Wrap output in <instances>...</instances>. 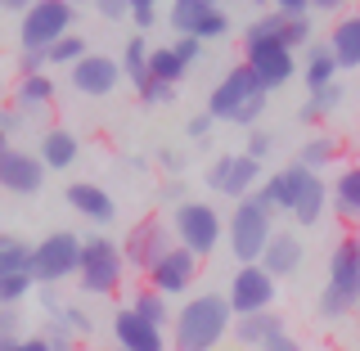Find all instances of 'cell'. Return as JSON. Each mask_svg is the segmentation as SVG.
<instances>
[{"label": "cell", "mask_w": 360, "mask_h": 351, "mask_svg": "<svg viewBox=\"0 0 360 351\" xmlns=\"http://www.w3.org/2000/svg\"><path fill=\"white\" fill-rule=\"evenodd\" d=\"M225 333H234V311L225 293H194L172 315V347L176 351H217Z\"/></svg>", "instance_id": "6da1fadb"}, {"label": "cell", "mask_w": 360, "mask_h": 351, "mask_svg": "<svg viewBox=\"0 0 360 351\" xmlns=\"http://www.w3.org/2000/svg\"><path fill=\"white\" fill-rule=\"evenodd\" d=\"M270 104V90L252 77V68L239 63V68H230V72L221 77L217 86H212V95H207V117L212 122H234V127H257L262 122V113Z\"/></svg>", "instance_id": "7a4b0ae2"}, {"label": "cell", "mask_w": 360, "mask_h": 351, "mask_svg": "<svg viewBox=\"0 0 360 351\" xmlns=\"http://www.w3.org/2000/svg\"><path fill=\"white\" fill-rule=\"evenodd\" d=\"M270 239H275V212H270V203H262V194H248L234 203L230 217H225V248L234 253V262L262 266Z\"/></svg>", "instance_id": "3957f363"}, {"label": "cell", "mask_w": 360, "mask_h": 351, "mask_svg": "<svg viewBox=\"0 0 360 351\" xmlns=\"http://www.w3.org/2000/svg\"><path fill=\"white\" fill-rule=\"evenodd\" d=\"M352 311H360V234L338 239L329 257V275H324V288H320L324 320H342Z\"/></svg>", "instance_id": "277c9868"}, {"label": "cell", "mask_w": 360, "mask_h": 351, "mask_svg": "<svg viewBox=\"0 0 360 351\" xmlns=\"http://www.w3.org/2000/svg\"><path fill=\"white\" fill-rule=\"evenodd\" d=\"M172 234H176V243L185 248V253H194L198 262L202 257H212L221 248L225 239V217L212 203H194V198H185L180 208H172Z\"/></svg>", "instance_id": "5b68a950"}, {"label": "cell", "mask_w": 360, "mask_h": 351, "mask_svg": "<svg viewBox=\"0 0 360 351\" xmlns=\"http://www.w3.org/2000/svg\"><path fill=\"white\" fill-rule=\"evenodd\" d=\"M122 279H127V257H122V243L104 239V234L86 239V248H82V270H77V288L90 293V298H112V293L122 288Z\"/></svg>", "instance_id": "8992f818"}, {"label": "cell", "mask_w": 360, "mask_h": 351, "mask_svg": "<svg viewBox=\"0 0 360 351\" xmlns=\"http://www.w3.org/2000/svg\"><path fill=\"white\" fill-rule=\"evenodd\" d=\"M82 248H86V239L72 234V230L45 234V239L32 248V275H37V284L54 288V284H63V279H77V270H82Z\"/></svg>", "instance_id": "52a82bcc"}, {"label": "cell", "mask_w": 360, "mask_h": 351, "mask_svg": "<svg viewBox=\"0 0 360 351\" xmlns=\"http://www.w3.org/2000/svg\"><path fill=\"white\" fill-rule=\"evenodd\" d=\"M72 23H77V5H68V0H37L18 23V41H22V50L50 54L63 37H72Z\"/></svg>", "instance_id": "ba28073f"}, {"label": "cell", "mask_w": 360, "mask_h": 351, "mask_svg": "<svg viewBox=\"0 0 360 351\" xmlns=\"http://www.w3.org/2000/svg\"><path fill=\"white\" fill-rule=\"evenodd\" d=\"M172 248H176L172 225L158 221V217H149V221L131 225V234L122 239V257H127V270H140V275H149V270L162 262Z\"/></svg>", "instance_id": "9c48e42d"}, {"label": "cell", "mask_w": 360, "mask_h": 351, "mask_svg": "<svg viewBox=\"0 0 360 351\" xmlns=\"http://www.w3.org/2000/svg\"><path fill=\"white\" fill-rule=\"evenodd\" d=\"M202 180H207L212 194L239 203V198H248V194L262 189V162H252L248 153H221L217 162L202 172Z\"/></svg>", "instance_id": "30bf717a"}, {"label": "cell", "mask_w": 360, "mask_h": 351, "mask_svg": "<svg viewBox=\"0 0 360 351\" xmlns=\"http://www.w3.org/2000/svg\"><path fill=\"white\" fill-rule=\"evenodd\" d=\"M275 293H279V279H275V275H266V266H239V270L230 275L225 302H230L234 320H239V315L270 311V307H275Z\"/></svg>", "instance_id": "8fae6325"}, {"label": "cell", "mask_w": 360, "mask_h": 351, "mask_svg": "<svg viewBox=\"0 0 360 351\" xmlns=\"http://www.w3.org/2000/svg\"><path fill=\"white\" fill-rule=\"evenodd\" d=\"M167 23L176 27V37H189V41H221L230 32V14L212 0H176L167 9Z\"/></svg>", "instance_id": "7c38bea8"}, {"label": "cell", "mask_w": 360, "mask_h": 351, "mask_svg": "<svg viewBox=\"0 0 360 351\" xmlns=\"http://www.w3.org/2000/svg\"><path fill=\"white\" fill-rule=\"evenodd\" d=\"M0 189L5 194H18V198H32L45 189V162L37 153L18 149V144H5L0 149Z\"/></svg>", "instance_id": "4fadbf2b"}, {"label": "cell", "mask_w": 360, "mask_h": 351, "mask_svg": "<svg viewBox=\"0 0 360 351\" xmlns=\"http://www.w3.org/2000/svg\"><path fill=\"white\" fill-rule=\"evenodd\" d=\"M144 279H149V288H153V293H162V298H185V293L194 288V279H198V257H194V253H185V248L176 243L172 253H167Z\"/></svg>", "instance_id": "5bb4252c"}, {"label": "cell", "mask_w": 360, "mask_h": 351, "mask_svg": "<svg viewBox=\"0 0 360 351\" xmlns=\"http://www.w3.org/2000/svg\"><path fill=\"white\" fill-rule=\"evenodd\" d=\"M243 63L252 68V77L262 82L266 90H279L288 86L292 77H297V54L288 50V45H252V50H243Z\"/></svg>", "instance_id": "9a60e30c"}, {"label": "cell", "mask_w": 360, "mask_h": 351, "mask_svg": "<svg viewBox=\"0 0 360 351\" xmlns=\"http://www.w3.org/2000/svg\"><path fill=\"white\" fill-rule=\"evenodd\" d=\"M311 176L315 172H307L302 162L279 167L275 176L262 180V189H257V194H262V203H270V212H275V217H279V212L292 217V212H297V203H302V194H307V185H311Z\"/></svg>", "instance_id": "2e32d148"}, {"label": "cell", "mask_w": 360, "mask_h": 351, "mask_svg": "<svg viewBox=\"0 0 360 351\" xmlns=\"http://www.w3.org/2000/svg\"><path fill=\"white\" fill-rule=\"evenodd\" d=\"M32 288H37V275H32V248L18 239L9 253H0V307H18Z\"/></svg>", "instance_id": "e0dca14e"}, {"label": "cell", "mask_w": 360, "mask_h": 351, "mask_svg": "<svg viewBox=\"0 0 360 351\" xmlns=\"http://www.w3.org/2000/svg\"><path fill=\"white\" fill-rule=\"evenodd\" d=\"M72 90L77 95H86V99H104L117 90L122 82V59H108V54H86L82 63L72 68Z\"/></svg>", "instance_id": "ac0fdd59"}, {"label": "cell", "mask_w": 360, "mask_h": 351, "mask_svg": "<svg viewBox=\"0 0 360 351\" xmlns=\"http://www.w3.org/2000/svg\"><path fill=\"white\" fill-rule=\"evenodd\" d=\"M63 203L77 212V217H86L90 225H112V217H117V203H112V194L104 185H95V180H72L68 185Z\"/></svg>", "instance_id": "d6986e66"}, {"label": "cell", "mask_w": 360, "mask_h": 351, "mask_svg": "<svg viewBox=\"0 0 360 351\" xmlns=\"http://www.w3.org/2000/svg\"><path fill=\"white\" fill-rule=\"evenodd\" d=\"M112 338H117V347H127V351H167V329L149 324L131 307H122L112 315Z\"/></svg>", "instance_id": "ffe728a7"}, {"label": "cell", "mask_w": 360, "mask_h": 351, "mask_svg": "<svg viewBox=\"0 0 360 351\" xmlns=\"http://www.w3.org/2000/svg\"><path fill=\"white\" fill-rule=\"evenodd\" d=\"M302 262H307V243H302L292 230H275V239L266 243V257H262L266 275H275V279H292V275L302 270Z\"/></svg>", "instance_id": "44dd1931"}, {"label": "cell", "mask_w": 360, "mask_h": 351, "mask_svg": "<svg viewBox=\"0 0 360 351\" xmlns=\"http://www.w3.org/2000/svg\"><path fill=\"white\" fill-rule=\"evenodd\" d=\"M284 333L288 329H284V315L279 311H257V315H239V320H234V343L248 347V351H262Z\"/></svg>", "instance_id": "7402d4cb"}, {"label": "cell", "mask_w": 360, "mask_h": 351, "mask_svg": "<svg viewBox=\"0 0 360 351\" xmlns=\"http://www.w3.org/2000/svg\"><path fill=\"white\" fill-rule=\"evenodd\" d=\"M37 158L45 162V172H72L77 158H82V144H77L72 131L50 127V131L41 135V144H37Z\"/></svg>", "instance_id": "603a6c76"}, {"label": "cell", "mask_w": 360, "mask_h": 351, "mask_svg": "<svg viewBox=\"0 0 360 351\" xmlns=\"http://www.w3.org/2000/svg\"><path fill=\"white\" fill-rule=\"evenodd\" d=\"M329 50L338 68H360V9H347L329 27Z\"/></svg>", "instance_id": "cb8c5ba5"}, {"label": "cell", "mask_w": 360, "mask_h": 351, "mask_svg": "<svg viewBox=\"0 0 360 351\" xmlns=\"http://www.w3.org/2000/svg\"><path fill=\"white\" fill-rule=\"evenodd\" d=\"M329 208H333L347 225H360V162L338 172V180L329 185Z\"/></svg>", "instance_id": "d4e9b609"}, {"label": "cell", "mask_w": 360, "mask_h": 351, "mask_svg": "<svg viewBox=\"0 0 360 351\" xmlns=\"http://www.w3.org/2000/svg\"><path fill=\"white\" fill-rule=\"evenodd\" d=\"M338 59H333V50H329V41H315L311 50H307V59H302V82H307V90L315 95V90H329V86H338Z\"/></svg>", "instance_id": "484cf974"}, {"label": "cell", "mask_w": 360, "mask_h": 351, "mask_svg": "<svg viewBox=\"0 0 360 351\" xmlns=\"http://www.w3.org/2000/svg\"><path fill=\"white\" fill-rule=\"evenodd\" d=\"M54 104V82H50V72H41V77H18V86H14V108L22 113V117H37V113H45Z\"/></svg>", "instance_id": "4316f807"}, {"label": "cell", "mask_w": 360, "mask_h": 351, "mask_svg": "<svg viewBox=\"0 0 360 351\" xmlns=\"http://www.w3.org/2000/svg\"><path fill=\"white\" fill-rule=\"evenodd\" d=\"M338 158H342V140H338V135H329V131H320V135H311V140L302 144L297 162L307 167V172L320 176L324 167H333V162H338Z\"/></svg>", "instance_id": "83f0119b"}, {"label": "cell", "mask_w": 360, "mask_h": 351, "mask_svg": "<svg viewBox=\"0 0 360 351\" xmlns=\"http://www.w3.org/2000/svg\"><path fill=\"white\" fill-rule=\"evenodd\" d=\"M149 77L153 82H167V86H180L189 77V63L176 54V45H153L149 50Z\"/></svg>", "instance_id": "f1b7e54d"}, {"label": "cell", "mask_w": 360, "mask_h": 351, "mask_svg": "<svg viewBox=\"0 0 360 351\" xmlns=\"http://www.w3.org/2000/svg\"><path fill=\"white\" fill-rule=\"evenodd\" d=\"M149 50L153 45H144V37H131L127 45H122V77H127L135 90L149 82Z\"/></svg>", "instance_id": "f546056e"}, {"label": "cell", "mask_w": 360, "mask_h": 351, "mask_svg": "<svg viewBox=\"0 0 360 351\" xmlns=\"http://www.w3.org/2000/svg\"><path fill=\"white\" fill-rule=\"evenodd\" d=\"M284 45V18L275 14V9H266V14H257L252 23L243 27V50H252V45Z\"/></svg>", "instance_id": "4dcf8cb0"}, {"label": "cell", "mask_w": 360, "mask_h": 351, "mask_svg": "<svg viewBox=\"0 0 360 351\" xmlns=\"http://www.w3.org/2000/svg\"><path fill=\"white\" fill-rule=\"evenodd\" d=\"M338 104H342V86L315 90V95H307V104L297 108V117H302V122H311V127H315V122H324V117H329V113H333Z\"/></svg>", "instance_id": "1f68e13d"}, {"label": "cell", "mask_w": 360, "mask_h": 351, "mask_svg": "<svg viewBox=\"0 0 360 351\" xmlns=\"http://www.w3.org/2000/svg\"><path fill=\"white\" fill-rule=\"evenodd\" d=\"M131 311L144 315V320L158 324V329H167V320H172V315H167V298H162V293H153V288H140V293H135V298H131Z\"/></svg>", "instance_id": "d6a6232c"}, {"label": "cell", "mask_w": 360, "mask_h": 351, "mask_svg": "<svg viewBox=\"0 0 360 351\" xmlns=\"http://www.w3.org/2000/svg\"><path fill=\"white\" fill-rule=\"evenodd\" d=\"M86 54H90V50H86V41H82V37H77V32H72V37H63V41H59V45H54V50H50V63H63L68 72H72V68L82 63Z\"/></svg>", "instance_id": "836d02e7"}, {"label": "cell", "mask_w": 360, "mask_h": 351, "mask_svg": "<svg viewBox=\"0 0 360 351\" xmlns=\"http://www.w3.org/2000/svg\"><path fill=\"white\" fill-rule=\"evenodd\" d=\"M50 320H54V324H63V329H68V333H77V338H86L90 329H95V324H90V315H86L82 307H72V302H63V311H59V315H50Z\"/></svg>", "instance_id": "e575fe53"}, {"label": "cell", "mask_w": 360, "mask_h": 351, "mask_svg": "<svg viewBox=\"0 0 360 351\" xmlns=\"http://www.w3.org/2000/svg\"><path fill=\"white\" fill-rule=\"evenodd\" d=\"M172 99H176V86H167V82H153L149 77V82L140 86V104H149V108H162V104H172Z\"/></svg>", "instance_id": "d590c367"}, {"label": "cell", "mask_w": 360, "mask_h": 351, "mask_svg": "<svg viewBox=\"0 0 360 351\" xmlns=\"http://www.w3.org/2000/svg\"><path fill=\"white\" fill-rule=\"evenodd\" d=\"M243 153L252 158V162H266V158L275 153V135H270V131H248V144H243Z\"/></svg>", "instance_id": "8d00e7d4"}, {"label": "cell", "mask_w": 360, "mask_h": 351, "mask_svg": "<svg viewBox=\"0 0 360 351\" xmlns=\"http://www.w3.org/2000/svg\"><path fill=\"white\" fill-rule=\"evenodd\" d=\"M158 18H162V9L153 5V0H131V23L140 32H149V27H158Z\"/></svg>", "instance_id": "74e56055"}, {"label": "cell", "mask_w": 360, "mask_h": 351, "mask_svg": "<svg viewBox=\"0 0 360 351\" xmlns=\"http://www.w3.org/2000/svg\"><path fill=\"white\" fill-rule=\"evenodd\" d=\"M41 338H45V347H50V351H77V333H68L63 324H54V320L41 329Z\"/></svg>", "instance_id": "f35d334b"}, {"label": "cell", "mask_w": 360, "mask_h": 351, "mask_svg": "<svg viewBox=\"0 0 360 351\" xmlns=\"http://www.w3.org/2000/svg\"><path fill=\"white\" fill-rule=\"evenodd\" d=\"M45 68H50V54H45V50H22L18 54V72L22 77H41Z\"/></svg>", "instance_id": "ab89813d"}, {"label": "cell", "mask_w": 360, "mask_h": 351, "mask_svg": "<svg viewBox=\"0 0 360 351\" xmlns=\"http://www.w3.org/2000/svg\"><path fill=\"white\" fill-rule=\"evenodd\" d=\"M95 14L104 18V23H122V18L131 23V5H127V0H99V5H95Z\"/></svg>", "instance_id": "60d3db41"}, {"label": "cell", "mask_w": 360, "mask_h": 351, "mask_svg": "<svg viewBox=\"0 0 360 351\" xmlns=\"http://www.w3.org/2000/svg\"><path fill=\"white\" fill-rule=\"evenodd\" d=\"M0 338H22V311L0 307Z\"/></svg>", "instance_id": "b9f144b4"}, {"label": "cell", "mask_w": 360, "mask_h": 351, "mask_svg": "<svg viewBox=\"0 0 360 351\" xmlns=\"http://www.w3.org/2000/svg\"><path fill=\"white\" fill-rule=\"evenodd\" d=\"M212 127H217V122H212L207 113H198V117H189V122H185V135H189L194 144H202V140L212 135Z\"/></svg>", "instance_id": "7bdbcfd3"}, {"label": "cell", "mask_w": 360, "mask_h": 351, "mask_svg": "<svg viewBox=\"0 0 360 351\" xmlns=\"http://www.w3.org/2000/svg\"><path fill=\"white\" fill-rule=\"evenodd\" d=\"M275 14L279 18H311V5H307V0H279Z\"/></svg>", "instance_id": "ee69618b"}, {"label": "cell", "mask_w": 360, "mask_h": 351, "mask_svg": "<svg viewBox=\"0 0 360 351\" xmlns=\"http://www.w3.org/2000/svg\"><path fill=\"white\" fill-rule=\"evenodd\" d=\"M176 54L185 59L189 68L198 63V54H202V41H189V37H176Z\"/></svg>", "instance_id": "f6af8a7d"}, {"label": "cell", "mask_w": 360, "mask_h": 351, "mask_svg": "<svg viewBox=\"0 0 360 351\" xmlns=\"http://www.w3.org/2000/svg\"><path fill=\"white\" fill-rule=\"evenodd\" d=\"M18 122H22V113H18L14 104H9V108H0V131H5V135H9V131H14V127H18Z\"/></svg>", "instance_id": "bcb514c9"}, {"label": "cell", "mask_w": 360, "mask_h": 351, "mask_svg": "<svg viewBox=\"0 0 360 351\" xmlns=\"http://www.w3.org/2000/svg\"><path fill=\"white\" fill-rule=\"evenodd\" d=\"M158 162H162V167H167L172 176H180V167H185V158H176V149H162V153H158Z\"/></svg>", "instance_id": "7dc6e473"}, {"label": "cell", "mask_w": 360, "mask_h": 351, "mask_svg": "<svg viewBox=\"0 0 360 351\" xmlns=\"http://www.w3.org/2000/svg\"><path fill=\"white\" fill-rule=\"evenodd\" d=\"M262 351H302V343H297V338H275V343H270V347H262Z\"/></svg>", "instance_id": "c3c4849f"}, {"label": "cell", "mask_w": 360, "mask_h": 351, "mask_svg": "<svg viewBox=\"0 0 360 351\" xmlns=\"http://www.w3.org/2000/svg\"><path fill=\"white\" fill-rule=\"evenodd\" d=\"M18 351H50V347H45L41 333H32V338H22V343H18Z\"/></svg>", "instance_id": "681fc988"}, {"label": "cell", "mask_w": 360, "mask_h": 351, "mask_svg": "<svg viewBox=\"0 0 360 351\" xmlns=\"http://www.w3.org/2000/svg\"><path fill=\"white\" fill-rule=\"evenodd\" d=\"M18 239H14V234H5V230H0V253H9V248H14Z\"/></svg>", "instance_id": "f907efd6"}, {"label": "cell", "mask_w": 360, "mask_h": 351, "mask_svg": "<svg viewBox=\"0 0 360 351\" xmlns=\"http://www.w3.org/2000/svg\"><path fill=\"white\" fill-rule=\"evenodd\" d=\"M5 144H9V140H5V131H0V149H5Z\"/></svg>", "instance_id": "816d5d0a"}, {"label": "cell", "mask_w": 360, "mask_h": 351, "mask_svg": "<svg viewBox=\"0 0 360 351\" xmlns=\"http://www.w3.org/2000/svg\"><path fill=\"white\" fill-rule=\"evenodd\" d=\"M108 351H127V347H108Z\"/></svg>", "instance_id": "f5cc1de1"}]
</instances>
